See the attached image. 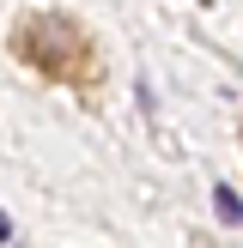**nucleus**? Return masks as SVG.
<instances>
[{"mask_svg": "<svg viewBox=\"0 0 243 248\" xmlns=\"http://www.w3.org/2000/svg\"><path fill=\"white\" fill-rule=\"evenodd\" d=\"M213 212L225 218V224H243V200H237L231 188H213Z\"/></svg>", "mask_w": 243, "mask_h": 248, "instance_id": "obj_1", "label": "nucleus"}, {"mask_svg": "<svg viewBox=\"0 0 243 248\" xmlns=\"http://www.w3.org/2000/svg\"><path fill=\"white\" fill-rule=\"evenodd\" d=\"M0 242H12V218L6 212H0Z\"/></svg>", "mask_w": 243, "mask_h": 248, "instance_id": "obj_2", "label": "nucleus"}]
</instances>
